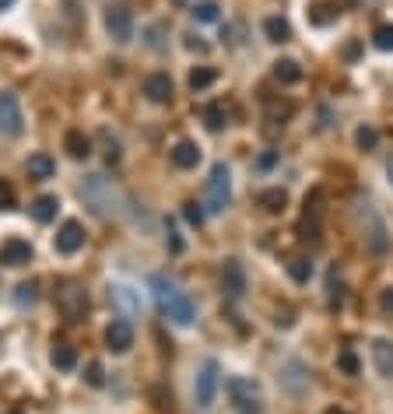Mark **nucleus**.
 I'll return each mask as SVG.
<instances>
[{
	"instance_id": "1",
	"label": "nucleus",
	"mask_w": 393,
	"mask_h": 414,
	"mask_svg": "<svg viewBox=\"0 0 393 414\" xmlns=\"http://www.w3.org/2000/svg\"><path fill=\"white\" fill-rule=\"evenodd\" d=\"M148 288H151L155 306L162 309V316H169L175 327H190V323L197 320L193 298L179 288V281H173L169 274H151V278H148Z\"/></svg>"
},
{
	"instance_id": "2",
	"label": "nucleus",
	"mask_w": 393,
	"mask_h": 414,
	"mask_svg": "<svg viewBox=\"0 0 393 414\" xmlns=\"http://www.w3.org/2000/svg\"><path fill=\"white\" fill-rule=\"evenodd\" d=\"M81 197H85V204L91 207L95 214H102V218L120 214V207H123L120 190H116V186H113V179H109V176H102V172H91L85 183H81Z\"/></svg>"
},
{
	"instance_id": "3",
	"label": "nucleus",
	"mask_w": 393,
	"mask_h": 414,
	"mask_svg": "<svg viewBox=\"0 0 393 414\" xmlns=\"http://www.w3.org/2000/svg\"><path fill=\"white\" fill-rule=\"evenodd\" d=\"M225 390H228V400H232V411L235 414H263V390L257 379L232 375L225 383Z\"/></svg>"
},
{
	"instance_id": "4",
	"label": "nucleus",
	"mask_w": 393,
	"mask_h": 414,
	"mask_svg": "<svg viewBox=\"0 0 393 414\" xmlns=\"http://www.w3.org/2000/svg\"><path fill=\"white\" fill-rule=\"evenodd\" d=\"M354 218L362 221V232H365V246L372 249L376 256H383L390 249V236H387V225L383 218L376 214V207L369 201H354Z\"/></svg>"
},
{
	"instance_id": "5",
	"label": "nucleus",
	"mask_w": 393,
	"mask_h": 414,
	"mask_svg": "<svg viewBox=\"0 0 393 414\" xmlns=\"http://www.w3.org/2000/svg\"><path fill=\"white\" fill-rule=\"evenodd\" d=\"M228 204H232V176H228L225 162H215L208 186H204V207H208V214H221V211H228Z\"/></svg>"
},
{
	"instance_id": "6",
	"label": "nucleus",
	"mask_w": 393,
	"mask_h": 414,
	"mask_svg": "<svg viewBox=\"0 0 393 414\" xmlns=\"http://www.w3.org/2000/svg\"><path fill=\"white\" fill-rule=\"evenodd\" d=\"M218 386H221V365H218V358H208V362L197 369V379H193V400H197L200 411H211V408H215Z\"/></svg>"
},
{
	"instance_id": "7",
	"label": "nucleus",
	"mask_w": 393,
	"mask_h": 414,
	"mask_svg": "<svg viewBox=\"0 0 393 414\" xmlns=\"http://www.w3.org/2000/svg\"><path fill=\"white\" fill-rule=\"evenodd\" d=\"M56 306H60V313L74 323V320H81L88 313V291L81 285H74V281H63L60 291H56Z\"/></svg>"
},
{
	"instance_id": "8",
	"label": "nucleus",
	"mask_w": 393,
	"mask_h": 414,
	"mask_svg": "<svg viewBox=\"0 0 393 414\" xmlns=\"http://www.w3.org/2000/svg\"><path fill=\"white\" fill-rule=\"evenodd\" d=\"M102 21H106V32H109L116 42H131L133 39L131 7H123V4H109V7H106V14H102Z\"/></svg>"
},
{
	"instance_id": "9",
	"label": "nucleus",
	"mask_w": 393,
	"mask_h": 414,
	"mask_svg": "<svg viewBox=\"0 0 393 414\" xmlns=\"http://www.w3.org/2000/svg\"><path fill=\"white\" fill-rule=\"evenodd\" d=\"M21 130H25V113H21L18 95L0 91V133L4 137H18Z\"/></svg>"
},
{
	"instance_id": "10",
	"label": "nucleus",
	"mask_w": 393,
	"mask_h": 414,
	"mask_svg": "<svg viewBox=\"0 0 393 414\" xmlns=\"http://www.w3.org/2000/svg\"><path fill=\"white\" fill-rule=\"evenodd\" d=\"M221 291H225V298H232V302H239V298L246 295V267H243L235 256L221 263Z\"/></svg>"
},
{
	"instance_id": "11",
	"label": "nucleus",
	"mask_w": 393,
	"mask_h": 414,
	"mask_svg": "<svg viewBox=\"0 0 393 414\" xmlns=\"http://www.w3.org/2000/svg\"><path fill=\"white\" fill-rule=\"evenodd\" d=\"M53 246H56V253H63V256H74L78 249L85 246V225H81L78 218H67V221L60 225Z\"/></svg>"
},
{
	"instance_id": "12",
	"label": "nucleus",
	"mask_w": 393,
	"mask_h": 414,
	"mask_svg": "<svg viewBox=\"0 0 393 414\" xmlns=\"http://www.w3.org/2000/svg\"><path fill=\"white\" fill-rule=\"evenodd\" d=\"M106 348L113 351V355H127L133 348V327L131 320H113L109 327H106Z\"/></svg>"
},
{
	"instance_id": "13",
	"label": "nucleus",
	"mask_w": 393,
	"mask_h": 414,
	"mask_svg": "<svg viewBox=\"0 0 393 414\" xmlns=\"http://www.w3.org/2000/svg\"><path fill=\"white\" fill-rule=\"evenodd\" d=\"M109 302L123 313V320L141 316V291H133L131 285H109Z\"/></svg>"
},
{
	"instance_id": "14",
	"label": "nucleus",
	"mask_w": 393,
	"mask_h": 414,
	"mask_svg": "<svg viewBox=\"0 0 393 414\" xmlns=\"http://www.w3.org/2000/svg\"><path fill=\"white\" fill-rule=\"evenodd\" d=\"M173 78H169V74H162V71H158V74H148V78H144V99H148V102H155V106H165V102H173Z\"/></svg>"
},
{
	"instance_id": "15",
	"label": "nucleus",
	"mask_w": 393,
	"mask_h": 414,
	"mask_svg": "<svg viewBox=\"0 0 393 414\" xmlns=\"http://www.w3.org/2000/svg\"><path fill=\"white\" fill-rule=\"evenodd\" d=\"M32 260V243L29 239H7L4 246H0V267H25Z\"/></svg>"
},
{
	"instance_id": "16",
	"label": "nucleus",
	"mask_w": 393,
	"mask_h": 414,
	"mask_svg": "<svg viewBox=\"0 0 393 414\" xmlns=\"http://www.w3.org/2000/svg\"><path fill=\"white\" fill-rule=\"evenodd\" d=\"M281 383H285V386H288L295 397H302V393L309 390L306 365H302V362H295V358H292V362H285V365H281Z\"/></svg>"
},
{
	"instance_id": "17",
	"label": "nucleus",
	"mask_w": 393,
	"mask_h": 414,
	"mask_svg": "<svg viewBox=\"0 0 393 414\" xmlns=\"http://www.w3.org/2000/svg\"><path fill=\"white\" fill-rule=\"evenodd\" d=\"M372 362H376V373L383 379H393V340H387V337L372 340Z\"/></svg>"
},
{
	"instance_id": "18",
	"label": "nucleus",
	"mask_w": 393,
	"mask_h": 414,
	"mask_svg": "<svg viewBox=\"0 0 393 414\" xmlns=\"http://www.w3.org/2000/svg\"><path fill=\"white\" fill-rule=\"evenodd\" d=\"M63 151L74 158V162H85L91 155V141L85 137V130H67L63 133Z\"/></svg>"
},
{
	"instance_id": "19",
	"label": "nucleus",
	"mask_w": 393,
	"mask_h": 414,
	"mask_svg": "<svg viewBox=\"0 0 393 414\" xmlns=\"http://www.w3.org/2000/svg\"><path fill=\"white\" fill-rule=\"evenodd\" d=\"M337 14H341V7H337L334 0H316V4L309 7V25L327 29L330 21H337Z\"/></svg>"
},
{
	"instance_id": "20",
	"label": "nucleus",
	"mask_w": 393,
	"mask_h": 414,
	"mask_svg": "<svg viewBox=\"0 0 393 414\" xmlns=\"http://www.w3.org/2000/svg\"><path fill=\"white\" fill-rule=\"evenodd\" d=\"M200 162V148L193 144V141H179L173 148V166L175 168H197Z\"/></svg>"
},
{
	"instance_id": "21",
	"label": "nucleus",
	"mask_w": 393,
	"mask_h": 414,
	"mask_svg": "<svg viewBox=\"0 0 393 414\" xmlns=\"http://www.w3.org/2000/svg\"><path fill=\"white\" fill-rule=\"evenodd\" d=\"M29 176L32 179H53V172H56V162H53V155L49 151H36V155H29Z\"/></svg>"
},
{
	"instance_id": "22",
	"label": "nucleus",
	"mask_w": 393,
	"mask_h": 414,
	"mask_svg": "<svg viewBox=\"0 0 393 414\" xmlns=\"http://www.w3.org/2000/svg\"><path fill=\"white\" fill-rule=\"evenodd\" d=\"M200 123L208 126L211 133H218V130H225V126H228V109H225L221 102L204 106V109H200Z\"/></svg>"
},
{
	"instance_id": "23",
	"label": "nucleus",
	"mask_w": 393,
	"mask_h": 414,
	"mask_svg": "<svg viewBox=\"0 0 393 414\" xmlns=\"http://www.w3.org/2000/svg\"><path fill=\"white\" fill-rule=\"evenodd\" d=\"M263 36H267L270 42H288L292 39V25H288V18H281V14L263 18Z\"/></svg>"
},
{
	"instance_id": "24",
	"label": "nucleus",
	"mask_w": 393,
	"mask_h": 414,
	"mask_svg": "<svg viewBox=\"0 0 393 414\" xmlns=\"http://www.w3.org/2000/svg\"><path fill=\"white\" fill-rule=\"evenodd\" d=\"M29 211H32V218H36L39 225H46V221H53V218H56V211H60V201H56L53 193H46V197H36Z\"/></svg>"
},
{
	"instance_id": "25",
	"label": "nucleus",
	"mask_w": 393,
	"mask_h": 414,
	"mask_svg": "<svg viewBox=\"0 0 393 414\" xmlns=\"http://www.w3.org/2000/svg\"><path fill=\"white\" fill-rule=\"evenodd\" d=\"M260 207L267 211V214H281V211L288 207V190H281V186L263 190V193H260Z\"/></svg>"
},
{
	"instance_id": "26",
	"label": "nucleus",
	"mask_w": 393,
	"mask_h": 414,
	"mask_svg": "<svg viewBox=\"0 0 393 414\" xmlns=\"http://www.w3.org/2000/svg\"><path fill=\"white\" fill-rule=\"evenodd\" d=\"M53 365L60 369V373H71V369H78V351L71 348V344H53Z\"/></svg>"
},
{
	"instance_id": "27",
	"label": "nucleus",
	"mask_w": 393,
	"mask_h": 414,
	"mask_svg": "<svg viewBox=\"0 0 393 414\" xmlns=\"http://www.w3.org/2000/svg\"><path fill=\"white\" fill-rule=\"evenodd\" d=\"M263 106H267V116H270V123L277 126H285V120H292V116H295V106H292V102H277V99H263ZM274 126H270V130H274Z\"/></svg>"
},
{
	"instance_id": "28",
	"label": "nucleus",
	"mask_w": 393,
	"mask_h": 414,
	"mask_svg": "<svg viewBox=\"0 0 393 414\" xmlns=\"http://www.w3.org/2000/svg\"><path fill=\"white\" fill-rule=\"evenodd\" d=\"M274 78L281 84H299L302 81V67H299L295 60H277V64H274Z\"/></svg>"
},
{
	"instance_id": "29",
	"label": "nucleus",
	"mask_w": 393,
	"mask_h": 414,
	"mask_svg": "<svg viewBox=\"0 0 393 414\" xmlns=\"http://www.w3.org/2000/svg\"><path fill=\"white\" fill-rule=\"evenodd\" d=\"M39 302V285L36 281H21L18 288H14V306L18 309H32Z\"/></svg>"
},
{
	"instance_id": "30",
	"label": "nucleus",
	"mask_w": 393,
	"mask_h": 414,
	"mask_svg": "<svg viewBox=\"0 0 393 414\" xmlns=\"http://www.w3.org/2000/svg\"><path fill=\"white\" fill-rule=\"evenodd\" d=\"M327 302H330V309H341L344 306V281H341L337 271L327 274Z\"/></svg>"
},
{
	"instance_id": "31",
	"label": "nucleus",
	"mask_w": 393,
	"mask_h": 414,
	"mask_svg": "<svg viewBox=\"0 0 393 414\" xmlns=\"http://www.w3.org/2000/svg\"><path fill=\"white\" fill-rule=\"evenodd\" d=\"M215 81H218V67H193L190 71V88L193 91H204V88H211Z\"/></svg>"
},
{
	"instance_id": "32",
	"label": "nucleus",
	"mask_w": 393,
	"mask_h": 414,
	"mask_svg": "<svg viewBox=\"0 0 393 414\" xmlns=\"http://www.w3.org/2000/svg\"><path fill=\"white\" fill-rule=\"evenodd\" d=\"M193 21H200V25H211V21H218L221 18V7H218V0H200L193 11Z\"/></svg>"
},
{
	"instance_id": "33",
	"label": "nucleus",
	"mask_w": 393,
	"mask_h": 414,
	"mask_svg": "<svg viewBox=\"0 0 393 414\" xmlns=\"http://www.w3.org/2000/svg\"><path fill=\"white\" fill-rule=\"evenodd\" d=\"M323 204H327L323 190H320V186H312V190L306 193V211H302V218H312V221H320V218H323Z\"/></svg>"
},
{
	"instance_id": "34",
	"label": "nucleus",
	"mask_w": 393,
	"mask_h": 414,
	"mask_svg": "<svg viewBox=\"0 0 393 414\" xmlns=\"http://www.w3.org/2000/svg\"><path fill=\"white\" fill-rule=\"evenodd\" d=\"M288 274H292L295 285H306L309 278H312V263H309L306 256H292L288 260Z\"/></svg>"
},
{
	"instance_id": "35",
	"label": "nucleus",
	"mask_w": 393,
	"mask_h": 414,
	"mask_svg": "<svg viewBox=\"0 0 393 414\" xmlns=\"http://www.w3.org/2000/svg\"><path fill=\"white\" fill-rule=\"evenodd\" d=\"M354 144L362 148V151H376V144H379V130L376 126H358V133H354Z\"/></svg>"
},
{
	"instance_id": "36",
	"label": "nucleus",
	"mask_w": 393,
	"mask_h": 414,
	"mask_svg": "<svg viewBox=\"0 0 393 414\" xmlns=\"http://www.w3.org/2000/svg\"><path fill=\"white\" fill-rule=\"evenodd\" d=\"M337 373H344V375H358L362 373V362H358V355L354 351H337Z\"/></svg>"
},
{
	"instance_id": "37",
	"label": "nucleus",
	"mask_w": 393,
	"mask_h": 414,
	"mask_svg": "<svg viewBox=\"0 0 393 414\" xmlns=\"http://www.w3.org/2000/svg\"><path fill=\"white\" fill-rule=\"evenodd\" d=\"M372 42H376V49H383V53H393V25H390V21L376 25V32H372Z\"/></svg>"
},
{
	"instance_id": "38",
	"label": "nucleus",
	"mask_w": 393,
	"mask_h": 414,
	"mask_svg": "<svg viewBox=\"0 0 393 414\" xmlns=\"http://www.w3.org/2000/svg\"><path fill=\"white\" fill-rule=\"evenodd\" d=\"M98 141L106 144V151H102V155H106V162H109V166H116V162H120V141H116L109 130H98Z\"/></svg>"
},
{
	"instance_id": "39",
	"label": "nucleus",
	"mask_w": 393,
	"mask_h": 414,
	"mask_svg": "<svg viewBox=\"0 0 393 414\" xmlns=\"http://www.w3.org/2000/svg\"><path fill=\"white\" fill-rule=\"evenodd\" d=\"M299 243H312V246H316V243H320V221H312V218H302V221H299Z\"/></svg>"
},
{
	"instance_id": "40",
	"label": "nucleus",
	"mask_w": 393,
	"mask_h": 414,
	"mask_svg": "<svg viewBox=\"0 0 393 414\" xmlns=\"http://www.w3.org/2000/svg\"><path fill=\"white\" fill-rule=\"evenodd\" d=\"M183 218H186L193 228H200V225H204V218H208V211L197 204V201H186V204H183Z\"/></svg>"
},
{
	"instance_id": "41",
	"label": "nucleus",
	"mask_w": 393,
	"mask_h": 414,
	"mask_svg": "<svg viewBox=\"0 0 393 414\" xmlns=\"http://www.w3.org/2000/svg\"><path fill=\"white\" fill-rule=\"evenodd\" d=\"M0 211H14V190L0 179Z\"/></svg>"
},
{
	"instance_id": "42",
	"label": "nucleus",
	"mask_w": 393,
	"mask_h": 414,
	"mask_svg": "<svg viewBox=\"0 0 393 414\" xmlns=\"http://www.w3.org/2000/svg\"><path fill=\"white\" fill-rule=\"evenodd\" d=\"M243 32H246V29H243V25H228V29H225V36H221V39L228 42V46H243Z\"/></svg>"
},
{
	"instance_id": "43",
	"label": "nucleus",
	"mask_w": 393,
	"mask_h": 414,
	"mask_svg": "<svg viewBox=\"0 0 393 414\" xmlns=\"http://www.w3.org/2000/svg\"><path fill=\"white\" fill-rule=\"evenodd\" d=\"M183 39H186V49H193V53H208V42L200 39V36L190 32V36H183Z\"/></svg>"
},
{
	"instance_id": "44",
	"label": "nucleus",
	"mask_w": 393,
	"mask_h": 414,
	"mask_svg": "<svg viewBox=\"0 0 393 414\" xmlns=\"http://www.w3.org/2000/svg\"><path fill=\"white\" fill-rule=\"evenodd\" d=\"M91 386H102V365L98 362H88V375H85Z\"/></svg>"
},
{
	"instance_id": "45",
	"label": "nucleus",
	"mask_w": 393,
	"mask_h": 414,
	"mask_svg": "<svg viewBox=\"0 0 393 414\" xmlns=\"http://www.w3.org/2000/svg\"><path fill=\"white\" fill-rule=\"evenodd\" d=\"M379 309H383L387 316H393V288H383V291H379Z\"/></svg>"
},
{
	"instance_id": "46",
	"label": "nucleus",
	"mask_w": 393,
	"mask_h": 414,
	"mask_svg": "<svg viewBox=\"0 0 393 414\" xmlns=\"http://www.w3.org/2000/svg\"><path fill=\"white\" fill-rule=\"evenodd\" d=\"M165 243H169V253H183V239H179V232L173 228V221H169V239Z\"/></svg>"
},
{
	"instance_id": "47",
	"label": "nucleus",
	"mask_w": 393,
	"mask_h": 414,
	"mask_svg": "<svg viewBox=\"0 0 393 414\" xmlns=\"http://www.w3.org/2000/svg\"><path fill=\"white\" fill-rule=\"evenodd\" d=\"M257 166H260V168H274V166H277V151H263Z\"/></svg>"
},
{
	"instance_id": "48",
	"label": "nucleus",
	"mask_w": 393,
	"mask_h": 414,
	"mask_svg": "<svg viewBox=\"0 0 393 414\" xmlns=\"http://www.w3.org/2000/svg\"><path fill=\"white\" fill-rule=\"evenodd\" d=\"M358 53H362L358 42H348V46H344V60H358Z\"/></svg>"
},
{
	"instance_id": "49",
	"label": "nucleus",
	"mask_w": 393,
	"mask_h": 414,
	"mask_svg": "<svg viewBox=\"0 0 393 414\" xmlns=\"http://www.w3.org/2000/svg\"><path fill=\"white\" fill-rule=\"evenodd\" d=\"M323 414H348V411H344V408H327Z\"/></svg>"
},
{
	"instance_id": "50",
	"label": "nucleus",
	"mask_w": 393,
	"mask_h": 414,
	"mask_svg": "<svg viewBox=\"0 0 393 414\" xmlns=\"http://www.w3.org/2000/svg\"><path fill=\"white\" fill-rule=\"evenodd\" d=\"M387 176H390V183H393V158L387 162Z\"/></svg>"
},
{
	"instance_id": "51",
	"label": "nucleus",
	"mask_w": 393,
	"mask_h": 414,
	"mask_svg": "<svg viewBox=\"0 0 393 414\" xmlns=\"http://www.w3.org/2000/svg\"><path fill=\"white\" fill-rule=\"evenodd\" d=\"M11 4H14V0H0V11H7V7H11Z\"/></svg>"
},
{
	"instance_id": "52",
	"label": "nucleus",
	"mask_w": 393,
	"mask_h": 414,
	"mask_svg": "<svg viewBox=\"0 0 393 414\" xmlns=\"http://www.w3.org/2000/svg\"><path fill=\"white\" fill-rule=\"evenodd\" d=\"M173 4H186V0H173Z\"/></svg>"
}]
</instances>
